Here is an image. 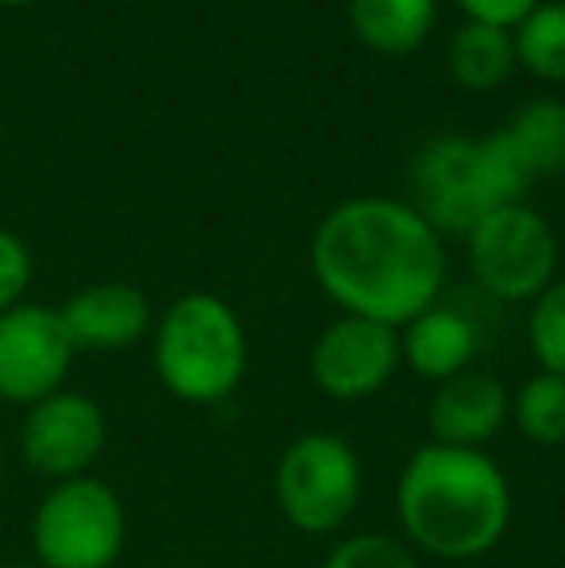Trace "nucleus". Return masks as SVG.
Instances as JSON below:
<instances>
[{
  "label": "nucleus",
  "mask_w": 565,
  "mask_h": 568,
  "mask_svg": "<svg viewBox=\"0 0 565 568\" xmlns=\"http://www.w3.org/2000/svg\"><path fill=\"white\" fill-rule=\"evenodd\" d=\"M310 271L341 314L403 329L442 302L445 240L400 197H349L317 221Z\"/></svg>",
  "instance_id": "f257e3e1"
},
{
  "label": "nucleus",
  "mask_w": 565,
  "mask_h": 568,
  "mask_svg": "<svg viewBox=\"0 0 565 568\" xmlns=\"http://www.w3.org/2000/svg\"><path fill=\"white\" fill-rule=\"evenodd\" d=\"M512 484L488 449L426 442L395 479L403 541L437 561H476L507 538Z\"/></svg>",
  "instance_id": "f03ea898"
},
{
  "label": "nucleus",
  "mask_w": 565,
  "mask_h": 568,
  "mask_svg": "<svg viewBox=\"0 0 565 568\" xmlns=\"http://www.w3.org/2000/svg\"><path fill=\"white\" fill-rule=\"evenodd\" d=\"M527 166L512 151L504 132L484 140L461 132L434 135L411 163V205L437 232L468 236L488 213L523 202L531 186Z\"/></svg>",
  "instance_id": "7ed1b4c3"
},
{
  "label": "nucleus",
  "mask_w": 565,
  "mask_h": 568,
  "mask_svg": "<svg viewBox=\"0 0 565 568\" xmlns=\"http://www.w3.org/2000/svg\"><path fill=\"white\" fill-rule=\"evenodd\" d=\"M151 364L179 403H225L249 372V333L225 298L210 291L182 294L151 329Z\"/></svg>",
  "instance_id": "20e7f679"
},
{
  "label": "nucleus",
  "mask_w": 565,
  "mask_h": 568,
  "mask_svg": "<svg viewBox=\"0 0 565 568\" xmlns=\"http://www.w3.org/2000/svg\"><path fill=\"white\" fill-rule=\"evenodd\" d=\"M124 538V503L98 476L51 484L31 515V549L43 568H117Z\"/></svg>",
  "instance_id": "39448f33"
},
{
  "label": "nucleus",
  "mask_w": 565,
  "mask_h": 568,
  "mask_svg": "<svg viewBox=\"0 0 565 568\" xmlns=\"http://www.w3.org/2000/svg\"><path fill=\"white\" fill-rule=\"evenodd\" d=\"M361 456L341 434L310 429L294 437L275 464L280 515L306 538L337 534L361 507Z\"/></svg>",
  "instance_id": "423d86ee"
},
{
  "label": "nucleus",
  "mask_w": 565,
  "mask_h": 568,
  "mask_svg": "<svg viewBox=\"0 0 565 568\" xmlns=\"http://www.w3.org/2000/svg\"><path fill=\"white\" fill-rule=\"evenodd\" d=\"M465 240L476 286L496 302H535L558 278V236L523 202L488 213Z\"/></svg>",
  "instance_id": "0eeeda50"
},
{
  "label": "nucleus",
  "mask_w": 565,
  "mask_h": 568,
  "mask_svg": "<svg viewBox=\"0 0 565 568\" xmlns=\"http://www.w3.org/2000/svg\"><path fill=\"white\" fill-rule=\"evenodd\" d=\"M78 348L59 306L20 302L0 314V403L36 406L62 390Z\"/></svg>",
  "instance_id": "6e6552de"
},
{
  "label": "nucleus",
  "mask_w": 565,
  "mask_h": 568,
  "mask_svg": "<svg viewBox=\"0 0 565 568\" xmlns=\"http://www.w3.org/2000/svg\"><path fill=\"white\" fill-rule=\"evenodd\" d=\"M109 445V422L98 398L82 390H54L43 403L28 406L20 422V456L36 476L62 479L90 476Z\"/></svg>",
  "instance_id": "1a4fd4ad"
},
{
  "label": "nucleus",
  "mask_w": 565,
  "mask_h": 568,
  "mask_svg": "<svg viewBox=\"0 0 565 568\" xmlns=\"http://www.w3.org/2000/svg\"><path fill=\"white\" fill-rule=\"evenodd\" d=\"M400 329L341 314L310 344V379L333 403H361L392 383L400 372Z\"/></svg>",
  "instance_id": "9d476101"
},
{
  "label": "nucleus",
  "mask_w": 565,
  "mask_h": 568,
  "mask_svg": "<svg viewBox=\"0 0 565 568\" xmlns=\"http://www.w3.org/2000/svg\"><path fill=\"white\" fill-rule=\"evenodd\" d=\"M512 418V395L492 372H468L437 383L430 398L426 426L434 445H453V449H484L496 442L500 429Z\"/></svg>",
  "instance_id": "9b49d317"
},
{
  "label": "nucleus",
  "mask_w": 565,
  "mask_h": 568,
  "mask_svg": "<svg viewBox=\"0 0 565 568\" xmlns=\"http://www.w3.org/2000/svg\"><path fill=\"white\" fill-rule=\"evenodd\" d=\"M78 352H124L155 329V314L140 286L90 283L59 306Z\"/></svg>",
  "instance_id": "f8f14e48"
},
{
  "label": "nucleus",
  "mask_w": 565,
  "mask_h": 568,
  "mask_svg": "<svg viewBox=\"0 0 565 568\" xmlns=\"http://www.w3.org/2000/svg\"><path fill=\"white\" fill-rule=\"evenodd\" d=\"M476 344H481V337H476L473 317L457 306H445V302H434L415 322H407L400 329L403 364L418 379H430L434 387L473 367Z\"/></svg>",
  "instance_id": "ddd939ff"
},
{
  "label": "nucleus",
  "mask_w": 565,
  "mask_h": 568,
  "mask_svg": "<svg viewBox=\"0 0 565 568\" xmlns=\"http://www.w3.org/2000/svg\"><path fill=\"white\" fill-rule=\"evenodd\" d=\"M349 23L369 51L403 59L430 39L437 0H349Z\"/></svg>",
  "instance_id": "4468645a"
},
{
  "label": "nucleus",
  "mask_w": 565,
  "mask_h": 568,
  "mask_svg": "<svg viewBox=\"0 0 565 568\" xmlns=\"http://www.w3.org/2000/svg\"><path fill=\"white\" fill-rule=\"evenodd\" d=\"M515 70V47L512 31L488 28V23L465 20L453 31L450 43V74L457 85L473 93H488L504 85V78Z\"/></svg>",
  "instance_id": "2eb2a0df"
},
{
  "label": "nucleus",
  "mask_w": 565,
  "mask_h": 568,
  "mask_svg": "<svg viewBox=\"0 0 565 568\" xmlns=\"http://www.w3.org/2000/svg\"><path fill=\"white\" fill-rule=\"evenodd\" d=\"M527 166L531 179H546V174L565 171V101L558 98H538L527 101L507 128H500Z\"/></svg>",
  "instance_id": "dca6fc26"
},
{
  "label": "nucleus",
  "mask_w": 565,
  "mask_h": 568,
  "mask_svg": "<svg viewBox=\"0 0 565 568\" xmlns=\"http://www.w3.org/2000/svg\"><path fill=\"white\" fill-rule=\"evenodd\" d=\"M515 67L543 82H565V0H543L512 31Z\"/></svg>",
  "instance_id": "f3484780"
},
{
  "label": "nucleus",
  "mask_w": 565,
  "mask_h": 568,
  "mask_svg": "<svg viewBox=\"0 0 565 568\" xmlns=\"http://www.w3.org/2000/svg\"><path fill=\"white\" fill-rule=\"evenodd\" d=\"M512 426L523 442L538 449L565 445V379L551 372H535L512 395Z\"/></svg>",
  "instance_id": "a211bd4d"
},
{
  "label": "nucleus",
  "mask_w": 565,
  "mask_h": 568,
  "mask_svg": "<svg viewBox=\"0 0 565 568\" xmlns=\"http://www.w3.org/2000/svg\"><path fill=\"white\" fill-rule=\"evenodd\" d=\"M527 344L538 359V372L565 379V278H554L527 314Z\"/></svg>",
  "instance_id": "6ab92c4d"
},
{
  "label": "nucleus",
  "mask_w": 565,
  "mask_h": 568,
  "mask_svg": "<svg viewBox=\"0 0 565 568\" xmlns=\"http://www.w3.org/2000/svg\"><path fill=\"white\" fill-rule=\"evenodd\" d=\"M322 568H423L418 554L392 534H349L330 549Z\"/></svg>",
  "instance_id": "aec40b11"
},
{
  "label": "nucleus",
  "mask_w": 565,
  "mask_h": 568,
  "mask_svg": "<svg viewBox=\"0 0 565 568\" xmlns=\"http://www.w3.org/2000/svg\"><path fill=\"white\" fill-rule=\"evenodd\" d=\"M31 275H36V263H31L28 244L16 232L0 229V314L20 306L31 286Z\"/></svg>",
  "instance_id": "412c9836"
},
{
  "label": "nucleus",
  "mask_w": 565,
  "mask_h": 568,
  "mask_svg": "<svg viewBox=\"0 0 565 568\" xmlns=\"http://www.w3.org/2000/svg\"><path fill=\"white\" fill-rule=\"evenodd\" d=\"M453 4L465 12V20L515 31L538 4H543V0H453Z\"/></svg>",
  "instance_id": "4be33fe9"
},
{
  "label": "nucleus",
  "mask_w": 565,
  "mask_h": 568,
  "mask_svg": "<svg viewBox=\"0 0 565 568\" xmlns=\"http://www.w3.org/2000/svg\"><path fill=\"white\" fill-rule=\"evenodd\" d=\"M23 4H36V0H0V8H23Z\"/></svg>",
  "instance_id": "5701e85b"
},
{
  "label": "nucleus",
  "mask_w": 565,
  "mask_h": 568,
  "mask_svg": "<svg viewBox=\"0 0 565 568\" xmlns=\"http://www.w3.org/2000/svg\"><path fill=\"white\" fill-rule=\"evenodd\" d=\"M0 479H4V437H0Z\"/></svg>",
  "instance_id": "b1692460"
},
{
  "label": "nucleus",
  "mask_w": 565,
  "mask_h": 568,
  "mask_svg": "<svg viewBox=\"0 0 565 568\" xmlns=\"http://www.w3.org/2000/svg\"><path fill=\"white\" fill-rule=\"evenodd\" d=\"M8 568H43V565H8Z\"/></svg>",
  "instance_id": "393cba45"
}]
</instances>
